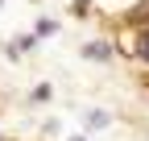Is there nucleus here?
<instances>
[{
  "instance_id": "f257e3e1",
  "label": "nucleus",
  "mask_w": 149,
  "mask_h": 141,
  "mask_svg": "<svg viewBox=\"0 0 149 141\" xmlns=\"http://www.w3.org/2000/svg\"><path fill=\"white\" fill-rule=\"evenodd\" d=\"M83 58H95V62H108V58H112V46H108V42H87V46H83Z\"/></svg>"
},
{
  "instance_id": "f03ea898",
  "label": "nucleus",
  "mask_w": 149,
  "mask_h": 141,
  "mask_svg": "<svg viewBox=\"0 0 149 141\" xmlns=\"http://www.w3.org/2000/svg\"><path fill=\"white\" fill-rule=\"evenodd\" d=\"M83 125H87V129H108V125H112V116H108L104 108H91V112L83 116Z\"/></svg>"
},
{
  "instance_id": "7ed1b4c3",
  "label": "nucleus",
  "mask_w": 149,
  "mask_h": 141,
  "mask_svg": "<svg viewBox=\"0 0 149 141\" xmlns=\"http://www.w3.org/2000/svg\"><path fill=\"white\" fill-rule=\"evenodd\" d=\"M33 33H37V38H50V33H58V21H50V17H42Z\"/></svg>"
},
{
  "instance_id": "20e7f679",
  "label": "nucleus",
  "mask_w": 149,
  "mask_h": 141,
  "mask_svg": "<svg viewBox=\"0 0 149 141\" xmlns=\"http://www.w3.org/2000/svg\"><path fill=\"white\" fill-rule=\"evenodd\" d=\"M50 96H54V87H50V83H42V87H37V91H33L29 100H33V104H46Z\"/></svg>"
},
{
  "instance_id": "39448f33",
  "label": "nucleus",
  "mask_w": 149,
  "mask_h": 141,
  "mask_svg": "<svg viewBox=\"0 0 149 141\" xmlns=\"http://www.w3.org/2000/svg\"><path fill=\"white\" fill-rule=\"evenodd\" d=\"M141 58L149 62V38H141Z\"/></svg>"
},
{
  "instance_id": "423d86ee",
  "label": "nucleus",
  "mask_w": 149,
  "mask_h": 141,
  "mask_svg": "<svg viewBox=\"0 0 149 141\" xmlns=\"http://www.w3.org/2000/svg\"><path fill=\"white\" fill-rule=\"evenodd\" d=\"M70 141H83V137H70Z\"/></svg>"
},
{
  "instance_id": "0eeeda50",
  "label": "nucleus",
  "mask_w": 149,
  "mask_h": 141,
  "mask_svg": "<svg viewBox=\"0 0 149 141\" xmlns=\"http://www.w3.org/2000/svg\"><path fill=\"white\" fill-rule=\"evenodd\" d=\"M0 141H4V137H0Z\"/></svg>"
}]
</instances>
